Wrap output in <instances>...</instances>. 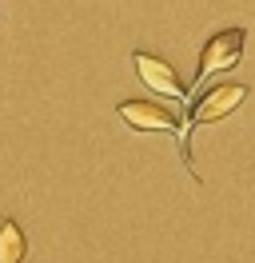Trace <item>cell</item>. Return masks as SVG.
Returning a JSON list of instances; mask_svg holds the SVG:
<instances>
[{
    "instance_id": "1",
    "label": "cell",
    "mask_w": 255,
    "mask_h": 263,
    "mask_svg": "<svg viewBox=\"0 0 255 263\" xmlns=\"http://www.w3.org/2000/svg\"><path fill=\"white\" fill-rule=\"evenodd\" d=\"M243 44H247V32L243 28H223L204 44L199 52V68H195V84H207V76L215 72H227L243 60Z\"/></svg>"
},
{
    "instance_id": "3",
    "label": "cell",
    "mask_w": 255,
    "mask_h": 263,
    "mask_svg": "<svg viewBox=\"0 0 255 263\" xmlns=\"http://www.w3.org/2000/svg\"><path fill=\"white\" fill-rule=\"evenodd\" d=\"M243 100H247V88H243V84H215V88H207L204 96L195 100L191 124H215L223 116H231Z\"/></svg>"
},
{
    "instance_id": "2",
    "label": "cell",
    "mask_w": 255,
    "mask_h": 263,
    "mask_svg": "<svg viewBox=\"0 0 255 263\" xmlns=\"http://www.w3.org/2000/svg\"><path fill=\"white\" fill-rule=\"evenodd\" d=\"M116 112H120V120L128 128H136V132H175L179 128V112L163 108L156 100H124Z\"/></svg>"
},
{
    "instance_id": "4",
    "label": "cell",
    "mask_w": 255,
    "mask_h": 263,
    "mask_svg": "<svg viewBox=\"0 0 255 263\" xmlns=\"http://www.w3.org/2000/svg\"><path fill=\"white\" fill-rule=\"evenodd\" d=\"M136 60V72H140V80L156 92V96H168V100H184V84H179V76H175V68L168 64V60H159V56H152V52H136L132 56Z\"/></svg>"
},
{
    "instance_id": "5",
    "label": "cell",
    "mask_w": 255,
    "mask_h": 263,
    "mask_svg": "<svg viewBox=\"0 0 255 263\" xmlns=\"http://www.w3.org/2000/svg\"><path fill=\"white\" fill-rule=\"evenodd\" d=\"M24 231L16 228L12 219L0 223V263H24Z\"/></svg>"
}]
</instances>
